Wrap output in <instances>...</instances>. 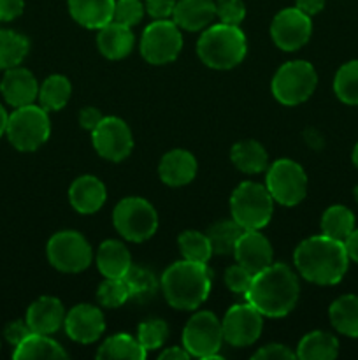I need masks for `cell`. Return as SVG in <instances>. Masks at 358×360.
<instances>
[{"label":"cell","instance_id":"obj_27","mask_svg":"<svg viewBox=\"0 0 358 360\" xmlns=\"http://www.w3.org/2000/svg\"><path fill=\"white\" fill-rule=\"evenodd\" d=\"M339 355V341L325 330H312L300 340L297 359L300 360H333Z\"/></svg>","mask_w":358,"mask_h":360},{"label":"cell","instance_id":"obj_29","mask_svg":"<svg viewBox=\"0 0 358 360\" xmlns=\"http://www.w3.org/2000/svg\"><path fill=\"white\" fill-rule=\"evenodd\" d=\"M67 352L51 340V336L46 334L32 333L25 341H21L18 347H14L13 359L27 360V359H65Z\"/></svg>","mask_w":358,"mask_h":360},{"label":"cell","instance_id":"obj_12","mask_svg":"<svg viewBox=\"0 0 358 360\" xmlns=\"http://www.w3.org/2000/svg\"><path fill=\"white\" fill-rule=\"evenodd\" d=\"M183 49V35L172 20H154L140 37V55L151 65L174 62Z\"/></svg>","mask_w":358,"mask_h":360},{"label":"cell","instance_id":"obj_26","mask_svg":"<svg viewBox=\"0 0 358 360\" xmlns=\"http://www.w3.org/2000/svg\"><path fill=\"white\" fill-rule=\"evenodd\" d=\"M230 160L244 174H260L269 167L265 148L253 139L239 141L234 144L230 150Z\"/></svg>","mask_w":358,"mask_h":360},{"label":"cell","instance_id":"obj_34","mask_svg":"<svg viewBox=\"0 0 358 360\" xmlns=\"http://www.w3.org/2000/svg\"><path fill=\"white\" fill-rule=\"evenodd\" d=\"M242 232H244V229L234 218H230V220H220L211 225L209 231H207V238H209L213 252L216 255H230V253H234V248Z\"/></svg>","mask_w":358,"mask_h":360},{"label":"cell","instance_id":"obj_30","mask_svg":"<svg viewBox=\"0 0 358 360\" xmlns=\"http://www.w3.org/2000/svg\"><path fill=\"white\" fill-rule=\"evenodd\" d=\"M147 352L144 350L142 345L139 343L137 338H132L130 334H114V336L107 338V340L102 343V347H98L97 355L95 357L100 360H121V359H130V360H142L146 359Z\"/></svg>","mask_w":358,"mask_h":360},{"label":"cell","instance_id":"obj_7","mask_svg":"<svg viewBox=\"0 0 358 360\" xmlns=\"http://www.w3.org/2000/svg\"><path fill=\"white\" fill-rule=\"evenodd\" d=\"M318 74L305 60H291L283 63L272 77V95L279 104L298 105L307 101L316 90Z\"/></svg>","mask_w":358,"mask_h":360},{"label":"cell","instance_id":"obj_50","mask_svg":"<svg viewBox=\"0 0 358 360\" xmlns=\"http://www.w3.org/2000/svg\"><path fill=\"white\" fill-rule=\"evenodd\" d=\"M192 355L185 350V347H171L160 354V360H188Z\"/></svg>","mask_w":358,"mask_h":360},{"label":"cell","instance_id":"obj_47","mask_svg":"<svg viewBox=\"0 0 358 360\" xmlns=\"http://www.w3.org/2000/svg\"><path fill=\"white\" fill-rule=\"evenodd\" d=\"M102 118H104V115H102L97 108H91V105H88V108L81 109L79 125L83 127L84 130H90L91 132V130H93L95 127L102 122Z\"/></svg>","mask_w":358,"mask_h":360},{"label":"cell","instance_id":"obj_10","mask_svg":"<svg viewBox=\"0 0 358 360\" xmlns=\"http://www.w3.org/2000/svg\"><path fill=\"white\" fill-rule=\"evenodd\" d=\"M223 341L220 319L211 311L195 313L183 330V347L192 357L197 359L220 360L218 352Z\"/></svg>","mask_w":358,"mask_h":360},{"label":"cell","instance_id":"obj_28","mask_svg":"<svg viewBox=\"0 0 358 360\" xmlns=\"http://www.w3.org/2000/svg\"><path fill=\"white\" fill-rule=\"evenodd\" d=\"M329 319L333 329L347 338H358V295H340L330 304Z\"/></svg>","mask_w":358,"mask_h":360},{"label":"cell","instance_id":"obj_45","mask_svg":"<svg viewBox=\"0 0 358 360\" xmlns=\"http://www.w3.org/2000/svg\"><path fill=\"white\" fill-rule=\"evenodd\" d=\"M32 334V329L28 327L27 320H14V322L7 323L6 329H4V338H6L7 343H11L13 347H18L21 341L27 340Z\"/></svg>","mask_w":358,"mask_h":360},{"label":"cell","instance_id":"obj_25","mask_svg":"<svg viewBox=\"0 0 358 360\" xmlns=\"http://www.w3.org/2000/svg\"><path fill=\"white\" fill-rule=\"evenodd\" d=\"M95 262L104 278H123L132 267V257L121 241L109 239L98 246Z\"/></svg>","mask_w":358,"mask_h":360},{"label":"cell","instance_id":"obj_49","mask_svg":"<svg viewBox=\"0 0 358 360\" xmlns=\"http://www.w3.org/2000/svg\"><path fill=\"white\" fill-rule=\"evenodd\" d=\"M344 246H346V252H347V257H350V260H353V262L358 264V229H354V231L347 236V239L344 241Z\"/></svg>","mask_w":358,"mask_h":360},{"label":"cell","instance_id":"obj_11","mask_svg":"<svg viewBox=\"0 0 358 360\" xmlns=\"http://www.w3.org/2000/svg\"><path fill=\"white\" fill-rule=\"evenodd\" d=\"M48 260L62 273L76 274L93 262V250L83 234L76 231L56 232L46 246Z\"/></svg>","mask_w":358,"mask_h":360},{"label":"cell","instance_id":"obj_1","mask_svg":"<svg viewBox=\"0 0 358 360\" xmlns=\"http://www.w3.org/2000/svg\"><path fill=\"white\" fill-rule=\"evenodd\" d=\"M293 262L302 278L314 285H337L347 273L350 257L343 241L325 234L304 239L295 248Z\"/></svg>","mask_w":358,"mask_h":360},{"label":"cell","instance_id":"obj_20","mask_svg":"<svg viewBox=\"0 0 358 360\" xmlns=\"http://www.w3.org/2000/svg\"><path fill=\"white\" fill-rule=\"evenodd\" d=\"M105 197H107L105 185L100 179L91 174H84L76 178L69 188L70 206L81 214L97 213L104 206Z\"/></svg>","mask_w":358,"mask_h":360},{"label":"cell","instance_id":"obj_15","mask_svg":"<svg viewBox=\"0 0 358 360\" xmlns=\"http://www.w3.org/2000/svg\"><path fill=\"white\" fill-rule=\"evenodd\" d=\"M223 340L230 347L244 348L255 343L263 330V315L251 306L246 304L232 306L221 322Z\"/></svg>","mask_w":358,"mask_h":360},{"label":"cell","instance_id":"obj_17","mask_svg":"<svg viewBox=\"0 0 358 360\" xmlns=\"http://www.w3.org/2000/svg\"><path fill=\"white\" fill-rule=\"evenodd\" d=\"M235 262L249 273L256 274L274 262V252L269 239L260 231H244L234 248Z\"/></svg>","mask_w":358,"mask_h":360},{"label":"cell","instance_id":"obj_18","mask_svg":"<svg viewBox=\"0 0 358 360\" xmlns=\"http://www.w3.org/2000/svg\"><path fill=\"white\" fill-rule=\"evenodd\" d=\"M0 91L7 104L13 108H23L34 104L35 98L39 97V83L30 70L18 65L6 70L0 81Z\"/></svg>","mask_w":358,"mask_h":360},{"label":"cell","instance_id":"obj_8","mask_svg":"<svg viewBox=\"0 0 358 360\" xmlns=\"http://www.w3.org/2000/svg\"><path fill=\"white\" fill-rule=\"evenodd\" d=\"M114 229L132 243H144L153 238L158 229V214L153 204L140 197H126L112 211Z\"/></svg>","mask_w":358,"mask_h":360},{"label":"cell","instance_id":"obj_42","mask_svg":"<svg viewBox=\"0 0 358 360\" xmlns=\"http://www.w3.org/2000/svg\"><path fill=\"white\" fill-rule=\"evenodd\" d=\"M255 274L249 273L246 267H242L241 264H235L230 266L225 271V283H227L228 290L234 292V294L246 295V292L251 287V281Z\"/></svg>","mask_w":358,"mask_h":360},{"label":"cell","instance_id":"obj_51","mask_svg":"<svg viewBox=\"0 0 358 360\" xmlns=\"http://www.w3.org/2000/svg\"><path fill=\"white\" fill-rule=\"evenodd\" d=\"M304 136H305V141H307V143H309V146H312V148H319V146H321V136H319V134L316 132V130H312V129L305 130Z\"/></svg>","mask_w":358,"mask_h":360},{"label":"cell","instance_id":"obj_54","mask_svg":"<svg viewBox=\"0 0 358 360\" xmlns=\"http://www.w3.org/2000/svg\"><path fill=\"white\" fill-rule=\"evenodd\" d=\"M353 197H354V200H357V204H358V185L354 186V190H353Z\"/></svg>","mask_w":358,"mask_h":360},{"label":"cell","instance_id":"obj_40","mask_svg":"<svg viewBox=\"0 0 358 360\" xmlns=\"http://www.w3.org/2000/svg\"><path fill=\"white\" fill-rule=\"evenodd\" d=\"M144 13H146V7L140 0H116L112 21L132 28L142 21Z\"/></svg>","mask_w":358,"mask_h":360},{"label":"cell","instance_id":"obj_5","mask_svg":"<svg viewBox=\"0 0 358 360\" xmlns=\"http://www.w3.org/2000/svg\"><path fill=\"white\" fill-rule=\"evenodd\" d=\"M230 213L244 231H260L272 218L274 199L265 185L244 181L232 193Z\"/></svg>","mask_w":358,"mask_h":360},{"label":"cell","instance_id":"obj_14","mask_svg":"<svg viewBox=\"0 0 358 360\" xmlns=\"http://www.w3.org/2000/svg\"><path fill=\"white\" fill-rule=\"evenodd\" d=\"M312 34L311 16L297 7H286L274 16L270 23V37L283 51H297L307 44Z\"/></svg>","mask_w":358,"mask_h":360},{"label":"cell","instance_id":"obj_3","mask_svg":"<svg viewBox=\"0 0 358 360\" xmlns=\"http://www.w3.org/2000/svg\"><path fill=\"white\" fill-rule=\"evenodd\" d=\"M211 271L207 264L178 260L164 271L160 280L161 292L168 304L175 309L192 311L207 301L211 294Z\"/></svg>","mask_w":358,"mask_h":360},{"label":"cell","instance_id":"obj_37","mask_svg":"<svg viewBox=\"0 0 358 360\" xmlns=\"http://www.w3.org/2000/svg\"><path fill=\"white\" fill-rule=\"evenodd\" d=\"M128 299L132 297L123 278H105L97 290V301L109 309L119 308Z\"/></svg>","mask_w":358,"mask_h":360},{"label":"cell","instance_id":"obj_52","mask_svg":"<svg viewBox=\"0 0 358 360\" xmlns=\"http://www.w3.org/2000/svg\"><path fill=\"white\" fill-rule=\"evenodd\" d=\"M7 122H9V115H7L6 108H4V105L0 104V137H2L4 134H6Z\"/></svg>","mask_w":358,"mask_h":360},{"label":"cell","instance_id":"obj_36","mask_svg":"<svg viewBox=\"0 0 358 360\" xmlns=\"http://www.w3.org/2000/svg\"><path fill=\"white\" fill-rule=\"evenodd\" d=\"M179 250H181L183 259L192 260V262L207 264L211 257L214 255L213 246H211L207 234L199 231H186L178 239Z\"/></svg>","mask_w":358,"mask_h":360},{"label":"cell","instance_id":"obj_43","mask_svg":"<svg viewBox=\"0 0 358 360\" xmlns=\"http://www.w3.org/2000/svg\"><path fill=\"white\" fill-rule=\"evenodd\" d=\"M253 359L255 360H293L297 359V354L291 352L286 345L270 343L260 348L258 352H255V354H253Z\"/></svg>","mask_w":358,"mask_h":360},{"label":"cell","instance_id":"obj_53","mask_svg":"<svg viewBox=\"0 0 358 360\" xmlns=\"http://www.w3.org/2000/svg\"><path fill=\"white\" fill-rule=\"evenodd\" d=\"M351 158H353V164H354V167L358 169V143L354 144V148H353V155H351Z\"/></svg>","mask_w":358,"mask_h":360},{"label":"cell","instance_id":"obj_19","mask_svg":"<svg viewBox=\"0 0 358 360\" xmlns=\"http://www.w3.org/2000/svg\"><path fill=\"white\" fill-rule=\"evenodd\" d=\"M65 315V308H63L60 299L44 295V297H39L37 301L28 306L25 320H27L32 333L51 336V334L58 333L60 327H63Z\"/></svg>","mask_w":358,"mask_h":360},{"label":"cell","instance_id":"obj_6","mask_svg":"<svg viewBox=\"0 0 358 360\" xmlns=\"http://www.w3.org/2000/svg\"><path fill=\"white\" fill-rule=\"evenodd\" d=\"M51 132L48 111L42 105L14 108L7 122L6 136L18 151H35L48 141Z\"/></svg>","mask_w":358,"mask_h":360},{"label":"cell","instance_id":"obj_38","mask_svg":"<svg viewBox=\"0 0 358 360\" xmlns=\"http://www.w3.org/2000/svg\"><path fill=\"white\" fill-rule=\"evenodd\" d=\"M126 287L130 290V297H144V295L154 294L158 288V281L150 269L140 266H132L128 273L123 276Z\"/></svg>","mask_w":358,"mask_h":360},{"label":"cell","instance_id":"obj_13","mask_svg":"<svg viewBox=\"0 0 358 360\" xmlns=\"http://www.w3.org/2000/svg\"><path fill=\"white\" fill-rule=\"evenodd\" d=\"M91 143L102 158L109 162H121L132 153V130L118 116H104L91 130Z\"/></svg>","mask_w":358,"mask_h":360},{"label":"cell","instance_id":"obj_41","mask_svg":"<svg viewBox=\"0 0 358 360\" xmlns=\"http://www.w3.org/2000/svg\"><path fill=\"white\" fill-rule=\"evenodd\" d=\"M216 18L221 23L241 25L246 18V6L242 0H216Z\"/></svg>","mask_w":358,"mask_h":360},{"label":"cell","instance_id":"obj_21","mask_svg":"<svg viewBox=\"0 0 358 360\" xmlns=\"http://www.w3.org/2000/svg\"><path fill=\"white\" fill-rule=\"evenodd\" d=\"M160 179L168 186H185L197 176V158L188 150L175 148L161 157L158 165Z\"/></svg>","mask_w":358,"mask_h":360},{"label":"cell","instance_id":"obj_16","mask_svg":"<svg viewBox=\"0 0 358 360\" xmlns=\"http://www.w3.org/2000/svg\"><path fill=\"white\" fill-rule=\"evenodd\" d=\"M67 336L81 345L95 343L105 330V320L100 309L93 304H76L65 315L63 322Z\"/></svg>","mask_w":358,"mask_h":360},{"label":"cell","instance_id":"obj_44","mask_svg":"<svg viewBox=\"0 0 358 360\" xmlns=\"http://www.w3.org/2000/svg\"><path fill=\"white\" fill-rule=\"evenodd\" d=\"M175 4H178V0H144L146 13L153 20H168V18H172Z\"/></svg>","mask_w":358,"mask_h":360},{"label":"cell","instance_id":"obj_35","mask_svg":"<svg viewBox=\"0 0 358 360\" xmlns=\"http://www.w3.org/2000/svg\"><path fill=\"white\" fill-rule=\"evenodd\" d=\"M333 91L344 104L358 105V60H351L339 67L333 77Z\"/></svg>","mask_w":358,"mask_h":360},{"label":"cell","instance_id":"obj_24","mask_svg":"<svg viewBox=\"0 0 358 360\" xmlns=\"http://www.w3.org/2000/svg\"><path fill=\"white\" fill-rule=\"evenodd\" d=\"M116 0H69L70 16L81 27L98 30L112 21Z\"/></svg>","mask_w":358,"mask_h":360},{"label":"cell","instance_id":"obj_22","mask_svg":"<svg viewBox=\"0 0 358 360\" xmlns=\"http://www.w3.org/2000/svg\"><path fill=\"white\" fill-rule=\"evenodd\" d=\"M216 20L214 0H178L172 13V21L188 32L206 30Z\"/></svg>","mask_w":358,"mask_h":360},{"label":"cell","instance_id":"obj_33","mask_svg":"<svg viewBox=\"0 0 358 360\" xmlns=\"http://www.w3.org/2000/svg\"><path fill=\"white\" fill-rule=\"evenodd\" d=\"M30 42L14 30H0V70L21 65L28 55Z\"/></svg>","mask_w":358,"mask_h":360},{"label":"cell","instance_id":"obj_23","mask_svg":"<svg viewBox=\"0 0 358 360\" xmlns=\"http://www.w3.org/2000/svg\"><path fill=\"white\" fill-rule=\"evenodd\" d=\"M135 37H133L132 28L126 25L109 21L102 28H98L97 46L98 51L107 60H121L132 53Z\"/></svg>","mask_w":358,"mask_h":360},{"label":"cell","instance_id":"obj_31","mask_svg":"<svg viewBox=\"0 0 358 360\" xmlns=\"http://www.w3.org/2000/svg\"><path fill=\"white\" fill-rule=\"evenodd\" d=\"M70 94H72V86L70 81L62 74H53V76L46 77L42 84L39 86V104L46 109V111H60L65 108L69 102Z\"/></svg>","mask_w":358,"mask_h":360},{"label":"cell","instance_id":"obj_9","mask_svg":"<svg viewBox=\"0 0 358 360\" xmlns=\"http://www.w3.org/2000/svg\"><path fill=\"white\" fill-rule=\"evenodd\" d=\"M265 186L274 202L293 207L307 195V174L297 162L279 158L267 169Z\"/></svg>","mask_w":358,"mask_h":360},{"label":"cell","instance_id":"obj_39","mask_svg":"<svg viewBox=\"0 0 358 360\" xmlns=\"http://www.w3.org/2000/svg\"><path fill=\"white\" fill-rule=\"evenodd\" d=\"M168 336V327L164 320L160 319H151L146 320L139 326L137 329V340L142 345V348L146 352L150 350H158V348L164 347L165 340Z\"/></svg>","mask_w":358,"mask_h":360},{"label":"cell","instance_id":"obj_32","mask_svg":"<svg viewBox=\"0 0 358 360\" xmlns=\"http://www.w3.org/2000/svg\"><path fill=\"white\" fill-rule=\"evenodd\" d=\"M354 231V214L350 207L343 204L330 206L321 217V234L337 241H346L347 236Z\"/></svg>","mask_w":358,"mask_h":360},{"label":"cell","instance_id":"obj_2","mask_svg":"<svg viewBox=\"0 0 358 360\" xmlns=\"http://www.w3.org/2000/svg\"><path fill=\"white\" fill-rule=\"evenodd\" d=\"M298 295L300 285L297 274L286 264L272 262L253 276L251 287L244 297L263 316L283 319L295 308Z\"/></svg>","mask_w":358,"mask_h":360},{"label":"cell","instance_id":"obj_48","mask_svg":"<svg viewBox=\"0 0 358 360\" xmlns=\"http://www.w3.org/2000/svg\"><path fill=\"white\" fill-rule=\"evenodd\" d=\"M326 0H297L295 7L300 9L302 13H305L307 16H314V14L321 13L323 7H325Z\"/></svg>","mask_w":358,"mask_h":360},{"label":"cell","instance_id":"obj_4","mask_svg":"<svg viewBox=\"0 0 358 360\" xmlns=\"http://www.w3.org/2000/svg\"><path fill=\"white\" fill-rule=\"evenodd\" d=\"M248 51L246 35L237 25H209L197 42V53L204 65L214 70L237 67Z\"/></svg>","mask_w":358,"mask_h":360},{"label":"cell","instance_id":"obj_46","mask_svg":"<svg viewBox=\"0 0 358 360\" xmlns=\"http://www.w3.org/2000/svg\"><path fill=\"white\" fill-rule=\"evenodd\" d=\"M25 0H0V21H13L21 16Z\"/></svg>","mask_w":358,"mask_h":360}]
</instances>
